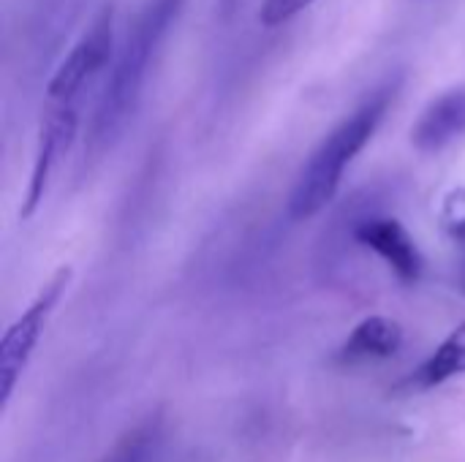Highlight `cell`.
<instances>
[{
	"label": "cell",
	"mask_w": 465,
	"mask_h": 462,
	"mask_svg": "<svg viewBox=\"0 0 465 462\" xmlns=\"http://www.w3.org/2000/svg\"><path fill=\"white\" fill-rule=\"evenodd\" d=\"M398 76L392 82H384L379 90H373L346 120H341L311 152L305 161L292 196H289V218L292 221H308L319 215L338 193L346 166L365 150V144L379 131L390 103L398 93Z\"/></svg>",
	"instance_id": "7a4b0ae2"
},
{
	"label": "cell",
	"mask_w": 465,
	"mask_h": 462,
	"mask_svg": "<svg viewBox=\"0 0 465 462\" xmlns=\"http://www.w3.org/2000/svg\"><path fill=\"white\" fill-rule=\"evenodd\" d=\"M460 373H465V321L458 329H452V335L436 349V354L414 373V381L417 387L430 389Z\"/></svg>",
	"instance_id": "ba28073f"
},
{
	"label": "cell",
	"mask_w": 465,
	"mask_h": 462,
	"mask_svg": "<svg viewBox=\"0 0 465 462\" xmlns=\"http://www.w3.org/2000/svg\"><path fill=\"white\" fill-rule=\"evenodd\" d=\"M444 223L455 234V240L465 242V191H455L444 204Z\"/></svg>",
	"instance_id": "30bf717a"
},
{
	"label": "cell",
	"mask_w": 465,
	"mask_h": 462,
	"mask_svg": "<svg viewBox=\"0 0 465 462\" xmlns=\"http://www.w3.org/2000/svg\"><path fill=\"white\" fill-rule=\"evenodd\" d=\"M460 136H465V87L433 98L411 128V142L422 152H439Z\"/></svg>",
	"instance_id": "8992f818"
},
{
	"label": "cell",
	"mask_w": 465,
	"mask_h": 462,
	"mask_svg": "<svg viewBox=\"0 0 465 462\" xmlns=\"http://www.w3.org/2000/svg\"><path fill=\"white\" fill-rule=\"evenodd\" d=\"M183 8V0H147L139 14L134 16V25L128 27L120 49L114 52L109 76L104 82V90L98 95L90 128H87V144L84 152L104 155L128 128L139 98L147 84L150 65L163 46L172 25L177 22Z\"/></svg>",
	"instance_id": "6da1fadb"
},
{
	"label": "cell",
	"mask_w": 465,
	"mask_h": 462,
	"mask_svg": "<svg viewBox=\"0 0 465 462\" xmlns=\"http://www.w3.org/2000/svg\"><path fill=\"white\" fill-rule=\"evenodd\" d=\"M403 346V327L387 316H371L354 327L349 340L341 346L343 362H362V359H387L395 357Z\"/></svg>",
	"instance_id": "52a82bcc"
},
{
	"label": "cell",
	"mask_w": 465,
	"mask_h": 462,
	"mask_svg": "<svg viewBox=\"0 0 465 462\" xmlns=\"http://www.w3.org/2000/svg\"><path fill=\"white\" fill-rule=\"evenodd\" d=\"M313 0H262L259 8V22L264 27H281L283 22L294 19L297 14H302Z\"/></svg>",
	"instance_id": "9c48e42d"
},
{
	"label": "cell",
	"mask_w": 465,
	"mask_h": 462,
	"mask_svg": "<svg viewBox=\"0 0 465 462\" xmlns=\"http://www.w3.org/2000/svg\"><path fill=\"white\" fill-rule=\"evenodd\" d=\"M68 280H71V270L60 267L49 278V283L38 291L33 305L5 329V335L0 340V400H3V408L8 406L11 392H14L22 370L27 368L30 354H33V349H35V343H38V338L44 332L46 316L60 302Z\"/></svg>",
	"instance_id": "277c9868"
},
{
	"label": "cell",
	"mask_w": 465,
	"mask_h": 462,
	"mask_svg": "<svg viewBox=\"0 0 465 462\" xmlns=\"http://www.w3.org/2000/svg\"><path fill=\"white\" fill-rule=\"evenodd\" d=\"M114 60V8L104 5L46 84V106H79L84 87Z\"/></svg>",
	"instance_id": "3957f363"
},
{
	"label": "cell",
	"mask_w": 465,
	"mask_h": 462,
	"mask_svg": "<svg viewBox=\"0 0 465 462\" xmlns=\"http://www.w3.org/2000/svg\"><path fill=\"white\" fill-rule=\"evenodd\" d=\"M351 237L362 248H371L376 256H381L401 280L414 283L422 275V253L401 221L384 215H362L351 223Z\"/></svg>",
	"instance_id": "5b68a950"
}]
</instances>
